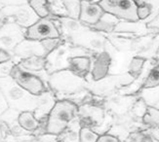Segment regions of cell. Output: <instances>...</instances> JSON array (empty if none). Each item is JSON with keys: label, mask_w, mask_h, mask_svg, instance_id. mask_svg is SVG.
Instances as JSON below:
<instances>
[{"label": "cell", "mask_w": 159, "mask_h": 142, "mask_svg": "<svg viewBox=\"0 0 159 142\" xmlns=\"http://www.w3.org/2000/svg\"><path fill=\"white\" fill-rule=\"evenodd\" d=\"M151 142H159V139H157V138H153L152 139V141Z\"/></svg>", "instance_id": "cell-22"}, {"label": "cell", "mask_w": 159, "mask_h": 142, "mask_svg": "<svg viewBox=\"0 0 159 142\" xmlns=\"http://www.w3.org/2000/svg\"><path fill=\"white\" fill-rule=\"evenodd\" d=\"M26 2L39 18H47L49 15L47 0H26Z\"/></svg>", "instance_id": "cell-12"}, {"label": "cell", "mask_w": 159, "mask_h": 142, "mask_svg": "<svg viewBox=\"0 0 159 142\" xmlns=\"http://www.w3.org/2000/svg\"><path fill=\"white\" fill-rule=\"evenodd\" d=\"M1 3L6 7H14V6L26 5V0H0Z\"/></svg>", "instance_id": "cell-19"}, {"label": "cell", "mask_w": 159, "mask_h": 142, "mask_svg": "<svg viewBox=\"0 0 159 142\" xmlns=\"http://www.w3.org/2000/svg\"><path fill=\"white\" fill-rule=\"evenodd\" d=\"M9 59V55L7 54V52L3 49L0 50V63H2L4 62H7Z\"/></svg>", "instance_id": "cell-21"}, {"label": "cell", "mask_w": 159, "mask_h": 142, "mask_svg": "<svg viewBox=\"0 0 159 142\" xmlns=\"http://www.w3.org/2000/svg\"><path fill=\"white\" fill-rule=\"evenodd\" d=\"M12 77L23 89L30 92L34 96H39L45 91L43 82L36 75L19 68L18 66L13 67L11 70Z\"/></svg>", "instance_id": "cell-4"}, {"label": "cell", "mask_w": 159, "mask_h": 142, "mask_svg": "<svg viewBox=\"0 0 159 142\" xmlns=\"http://www.w3.org/2000/svg\"><path fill=\"white\" fill-rule=\"evenodd\" d=\"M22 31L15 25L8 24L0 29V43L3 49L15 48L22 42Z\"/></svg>", "instance_id": "cell-7"}, {"label": "cell", "mask_w": 159, "mask_h": 142, "mask_svg": "<svg viewBox=\"0 0 159 142\" xmlns=\"http://www.w3.org/2000/svg\"><path fill=\"white\" fill-rule=\"evenodd\" d=\"M5 11L7 15L15 18L20 25L25 26L26 28L39 19V17L27 4L22 6H14V7H6Z\"/></svg>", "instance_id": "cell-6"}, {"label": "cell", "mask_w": 159, "mask_h": 142, "mask_svg": "<svg viewBox=\"0 0 159 142\" xmlns=\"http://www.w3.org/2000/svg\"><path fill=\"white\" fill-rule=\"evenodd\" d=\"M99 134L88 127H83L79 131V142H97Z\"/></svg>", "instance_id": "cell-16"}, {"label": "cell", "mask_w": 159, "mask_h": 142, "mask_svg": "<svg viewBox=\"0 0 159 142\" xmlns=\"http://www.w3.org/2000/svg\"><path fill=\"white\" fill-rule=\"evenodd\" d=\"M19 123H20V127H24L26 131H35L38 127V125H39L38 121L35 117H34L33 113L29 112V111L23 112L20 115Z\"/></svg>", "instance_id": "cell-11"}, {"label": "cell", "mask_w": 159, "mask_h": 142, "mask_svg": "<svg viewBox=\"0 0 159 142\" xmlns=\"http://www.w3.org/2000/svg\"><path fill=\"white\" fill-rule=\"evenodd\" d=\"M60 23L61 24V26L68 32V33H72V34H75V33L79 32V30L82 28L80 22L76 21L72 18L70 17H61L60 18Z\"/></svg>", "instance_id": "cell-14"}, {"label": "cell", "mask_w": 159, "mask_h": 142, "mask_svg": "<svg viewBox=\"0 0 159 142\" xmlns=\"http://www.w3.org/2000/svg\"><path fill=\"white\" fill-rule=\"evenodd\" d=\"M151 12H152V10H151L150 6L146 3H142L141 5L139 4V6H138V17H139V19H147L151 15Z\"/></svg>", "instance_id": "cell-18"}, {"label": "cell", "mask_w": 159, "mask_h": 142, "mask_svg": "<svg viewBox=\"0 0 159 142\" xmlns=\"http://www.w3.org/2000/svg\"><path fill=\"white\" fill-rule=\"evenodd\" d=\"M105 12L98 2L82 0L79 4V21L85 24L96 25L102 19Z\"/></svg>", "instance_id": "cell-5"}, {"label": "cell", "mask_w": 159, "mask_h": 142, "mask_svg": "<svg viewBox=\"0 0 159 142\" xmlns=\"http://www.w3.org/2000/svg\"><path fill=\"white\" fill-rule=\"evenodd\" d=\"M78 112V106L70 100H59L48 115L46 131L49 134L63 133Z\"/></svg>", "instance_id": "cell-1"}, {"label": "cell", "mask_w": 159, "mask_h": 142, "mask_svg": "<svg viewBox=\"0 0 159 142\" xmlns=\"http://www.w3.org/2000/svg\"><path fill=\"white\" fill-rule=\"evenodd\" d=\"M157 87H159V63L149 71L148 75L144 80L143 85V88L144 90L154 89V88Z\"/></svg>", "instance_id": "cell-13"}, {"label": "cell", "mask_w": 159, "mask_h": 142, "mask_svg": "<svg viewBox=\"0 0 159 142\" xmlns=\"http://www.w3.org/2000/svg\"><path fill=\"white\" fill-rule=\"evenodd\" d=\"M68 70L73 76L85 79L91 69V59L85 56H74L67 58Z\"/></svg>", "instance_id": "cell-8"}, {"label": "cell", "mask_w": 159, "mask_h": 142, "mask_svg": "<svg viewBox=\"0 0 159 142\" xmlns=\"http://www.w3.org/2000/svg\"><path fill=\"white\" fill-rule=\"evenodd\" d=\"M25 36L26 39L42 42L49 39H59L61 33L56 24L47 18H39L26 28Z\"/></svg>", "instance_id": "cell-3"}, {"label": "cell", "mask_w": 159, "mask_h": 142, "mask_svg": "<svg viewBox=\"0 0 159 142\" xmlns=\"http://www.w3.org/2000/svg\"><path fill=\"white\" fill-rule=\"evenodd\" d=\"M146 62V58L142 57H134L131 59L130 64H129V74L133 78L139 77L141 74L143 67Z\"/></svg>", "instance_id": "cell-15"}, {"label": "cell", "mask_w": 159, "mask_h": 142, "mask_svg": "<svg viewBox=\"0 0 159 142\" xmlns=\"http://www.w3.org/2000/svg\"><path fill=\"white\" fill-rule=\"evenodd\" d=\"M110 65V57L107 53L102 52L97 58L92 69V76L95 81H99L107 75Z\"/></svg>", "instance_id": "cell-9"}, {"label": "cell", "mask_w": 159, "mask_h": 142, "mask_svg": "<svg viewBox=\"0 0 159 142\" xmlns=\"http://www.w3.org/2000/svg\"><path fill=\"white\" fill-rule=\"evenodd\" d=\"M143 123L149 127L159 128V109L155 106L148 105L143 115Z\"/></svg>", "instance_id": "cell-10"}, {"label": "cell", "mask_w": 159, "mask_h": 142, "mask_svg": "<svg viewBox=\"0 0 159 142\" xmlns=\"http://www.w3.org/2000/svg\"><path fill=\"white\" fill-rule=\"evenodd\" d=\"M26 66L29 67V68H31V69H42L44 65H45V59L42 58V57H38V56H33V57H30V58L26 59Z\"/></svg>", "instance_id": "cell-17"}, {"label": "cell", "mask_w": 159, "mask_h": 142, "mask_svg": "<svg viewBox=\"0 0 159 142\" xmlns=\"http://www.w3.org/2000/svg\"><path fill=\"white\" fill-rule=\"evenodd\" d=\"M98 3L105 14L130 23L140 21L138 17L139 4L136 0H100Z\"/></svg>", "instance_id": "cell-2"}, {"label": "cell", "mask_w": 159, "mask_h": 142, "mask_svg": "<svg viewBox=\"0 0 159 142\" xmlns=\"http://www.w3.org/2000/svg\"><path fill=\"white\" fill-rule=\"evenodd\" d=\"M97 142H120L119 138L114 136L112 134H108V133H105L99 135V138L97 140Z\"/></svg>", "instance_id": "cell-20"}, {"label": "cell", "mask_w": 159, "mask_h": 142, "mask_svg": "<svg viewBox=\"0 0 159 142\" xmlns=\"http://www.w3.org/2000/svg\"><path fill=\"white\" fill-rule=\"evenodd\" d=\"M155 107H156V106H155ZM157 108H158V109H159V107H157Z\"/></svg>", "instance_id": "cell-23"}]
</instances>
